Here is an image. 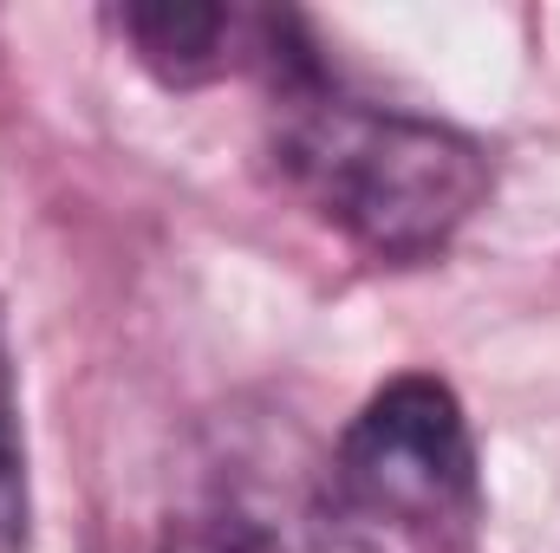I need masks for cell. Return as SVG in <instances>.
<instances>
[{
    "label": "cell",
    "mask_w": 560,
    "mask_h": 553,
    "mask_svg": "<svg viewBox=\"0 0 560 553\" xmlns=\"http://www.w3.org/2000/svg\"><path fill=\"white\" fill-rule=\"evenodd\" d=\"M326 482L359 528H392L418 553H476V430L463 416V398L430 372H405L365 398V411L346 423L332 449Z\"/></svg>",
    "instance_id": "obj_2"
},
{
    "label": "cell",
    "mask_w": 560,
    "mask_h": 553,
    "mask_svg": "<svg viewBox=\"0 0 560 553\" xmlns=\"http://www.w3.org/2000/svg\"><path fill=\"white\" fill-rule=\"evenodd\" d=\"M112 33L131 46L143 72H156L176 92H196L248 66L268 72L280 13H242V7H209V0H138L112 13Z\"/></svg>",
    "instance_id": "obj_4"
},
{
    "label": "cell",
    "mask_w": 560,
    "mask_h": 553,
    "mask_svg": "<svg viewBox=\"0 0 560 553\" xmlns=\"http://www.w3.org/2000/svg\"><path fill=\"white\" fill-rule=\"evenodd\" d=\"M163 553H378L339 508L332 482L300 469L235 462L215 469L176 515Z\"/></svg>",
    "instance_id": "obj_3"
},
{
    "label": "cell",
    "mask_w": 560,
    "mask_h": 553,
    "mask_svg": "<svg viewBox=\"0 0 560 553\" xmlns=\"http://www.w3.org/2000/svg\"><path fill=\"white\" fill-rule=\"evenodd\" d=\"M268 156L280 183L372 261H430L489 202V150L418 111L346 92L306 20L280 13L268 52Z\"/></svg>",
    "instance_id": "obj_1"
},
{
    "label": "cell",
    "mask_w": 560,
    "mask_h": 553,
    "mask_svg": "<svg viewBox=\"0 0 560 553\" xmlns=\"http://www.w3.org/2000/svg\"><path fill=\"white\" fill-rule=\"evenodd\" d=\"M33 495H26V436H20V391H13V358L0 345V553L26 548Z\"/></svg>",
    "instance_id": "obj_5"
}]
</instances>
